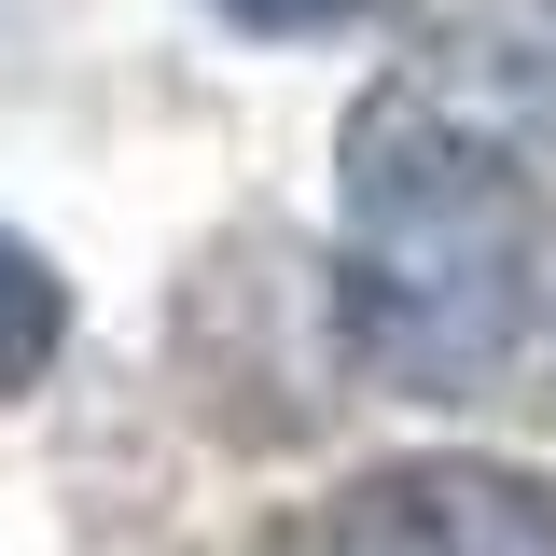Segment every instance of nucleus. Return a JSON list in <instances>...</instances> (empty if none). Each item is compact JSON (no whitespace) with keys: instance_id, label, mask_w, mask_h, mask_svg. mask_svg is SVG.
Here are the masks:
<instances>
[{"instance_id":"nucleus-1","label":"nucleus","mask_w":556,"mask_h":556,"mask_svg":"<svg viewBox=\"0 0 556 556\" xmlns=\"http://www.w3.org/2000/svg\"><path fill=\"white\" fill-rule=\"evenodd\" d=\"M334 223V348L404 404H473L543 306V195L529 167L445 112L431 84H376L348 112Z\"/></svg>"},{"instance_id":"nucleus-2","label":"nucleus","mask_w":556,"mask_h":556,"mask_svg":"<svg viewBox=\"0 0 556 556\" xmlns=\"http://www.w3.org/2000/svg\"><path fill=\"white\" fill-rule=\"evenodd\" d=\"M251 556H556V486L515 459H376L292 501Z\"/></svg>"},{"instance_id":"nucleus-3","label":"nucleus","mask_w":556,"mask_h":556,"mask_svg":"<svg viewBox=\"0 0 556 556\" xmlns=\"http://www.w3.org/2000/svg\"><path fill=\"white\" fill-rule=\"evenodd\" d=\"M56 348H70V278L0 223V404H28L56 376Z\"/></svg>"},{"instance_id":"nucleus-4","label":"nucleus","mask_w":556,"mask_h":556,"mask_svg":"<svg viewBox=\"0 0 556 556\" xmlns=\"http://www.w3.org/2000/svg\"><path fill=\"white\" fill-rule=\"evenodd\" d=\"M223 28H251V42H320V28H348L362 0H208Z\"/></svg>"}]
</instances>
